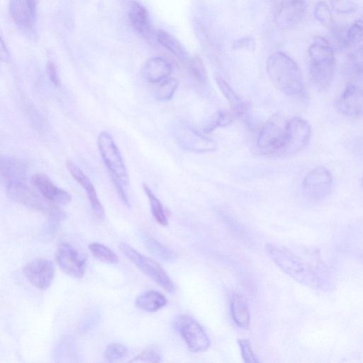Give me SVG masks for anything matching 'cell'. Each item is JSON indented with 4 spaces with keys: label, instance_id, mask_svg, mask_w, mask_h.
<instances>
[{
    "label": "cell",
    "instance_id": "cell-1",
    "mask_svg": "<svg viewBox=\"0 0 363 363\" xmlns=\"http://www.w3.org/2000/svg\"><path fill=\"white\" fill-rule=\"evenodd\" d=\"M265 249L277 267L299 284L320 291L333 289V279L325 269L305 260L285 247L268 243Z\"/></svg>",
    "mask_w": 363,
    "mask_h": 363
},
{
    "label": "cell",
    "instance_id": "cell-2",
    "mask_svg": "<svg viewBox=\"0 0 363 363\" xmlns=\"http://www.w3.org/2000/svg\"><path fill=\"white\" fill-rule=\"evenodd\" d=\"M309 57V77L311 83L319 91L327 90L333 79L335 57L329 41L316 36L308 50Z\"/></svg>",
    "mask_w": 363,
    "mask_h": 363
},
{
    "label": "cell",
    "instance_id": "cell-3",
    "mask_svg": "<svg viewBox=\"0 0 363 363\" xmlns=\"http://www.w3.org/2000/svg\"><path fill=\"white\" fill-rule=\"evenodd\" d=\"M267 71L274 86L282 93L294 96L303 91L301 72L296 62L286 54H271L267 61Z\"/></svg>",
    "mask_w": 363,
    "mask_h": 363
},
{
    "label": "cell",
    "instance_id": "cell-4",
    "mask_svg": "<svg viewBox=\"0 0 363 363\" xmlns=\"http://www.w3.org/2000/svg\"><path fill=\"white\" fill-rule=\"evenodd\" d=\"M97 146L104 163L112 181L126 186L129 176L121 152L112 135L107 131L101 132L97 138Z\"/></svg>",
    "mask_w": 363,
    "mask_h": 363
},
{
    "label": "cell",
    "instance_id": "cell-5",
    "mask_svg": "<svg viewBox=\"0 0 363 363\" xmlns=\"http://www.w3.org/2000/svg\"><path fill=\"white\" fill-rule=\"evenodd\" d=\"M123 254L140 270L168 292L174 291V285L164 269L154 259L147 257L126 242H121Z\"/></svg>",
    "mask_w": 363,
    "mask_h": 363
},
{
    "label": "cell",
    "instance_id": "cell-6",
    "mask_svg": "<svg viewBox=\"0 0 363 363\" xmlns=\"http://www.w3.org/2000/svg\"><path fill=\"white\" fill-rule=\"evenodd\" d=\"M287 121L279 113L271 116L258 135L257 147L264 155H279L284 145Z\"/></svg>",
    "mask_w": 363,
    "mask_h": 363
},
{
    "label": "cell",
    "instance_id": "cell-7",
    "mask_svg": "<svg viewBox=\"0 0 363 363\" xmlns=\"http://www.w3.org/2000/svg\"><path fill=\"white\" fill-rule=\"evenodd\" d=\"M174 326L184 340L189 350L194 352L206 351L211 345L210 339L201 325L187 314L179 315Z\"/></svg>",
    "mask_w": 363,
    "mask_h": 363
},
{
    "label": "cell",
    "instance_id": "cell-8",
    "mask_svg": "<svg viewBox=\"0 0 363 363\" xmlns=\"http://www.w3.org/2000/svg\"><path fill=\"white\" fill-rule=\"evenodd\" d=\"M172 130L177 143L185 150L194 152H208L217 149L216 143L213 140L199 133L186 122H176Z\"/></svg>",
    "mask_w": 363,
    "mask_h": 363
},
{
    "label": "cell",
    "instance_id": "cell-9",
    "mask_svg": "<svg viewBox=\"0 0 363 363\" xmlns=\"http://www.w3.org/2000/svg\"><path fill=\"white\" fill-rule=\"evenodd\" d=\"M311 137V128L307 121L294 117L287 121L283 147L279 156L291 155L304 149Z\"/></svg>",
    "mask_w": 363,
    "mask_h": 363
},
{
    "label": "cell",
    "instance_id": "cell-10",
    "mask_svg": "<svg viewBox=\"0 0 363 363\" xmlns=\"http://www.w3.org/2000/svg\"><path fill=\"white\" fill-rule=\"evenodd\" d=\"M333 186V177L325 167H316L309 171L303 180V190L311 201L318 202L326 199Z\"/></svg>",
    "mask_w": 363,
    "mask_h": 363
},
{
    "label": "cell",
    "instance_id": "cell-11",
    "mask_svg": "<svg viewBox=\"0 0 363 363\" xmlns=\"http://www.w3.org/2000/svg\"><path fill=\"white\" fill-rule=\"evenodd\" d=\"M55 258L59 267L65 274L76 279L83 277L87 266V258L72 244L67 242L60 243Z\"/></svg>",
    "mask_w": 363,
    "mask_h": 363
},
{
    "label": "cell",
    "instance_id": "cell-12",
    "mask_svg": "<svg viewBox=\"0 0 363 363\" xmlns=\"http://www.w3.org/2000/svg\"><path fill=\"white\" fill-rule=\"evenodd\" d=\"M23 272L30 284L38 289L45 290L52 283L55 267L48 259L37 258L28 262L24 266Z\"/></svg>",
    "mask_w": 363,
    "mask_h": 363
},
{
    "label": "cell",
    "instance_id": "cell-13",
    "mask_svg": "<svg viewBox=\"0 0 363 363\" xmlns=\"http://www.w3.org/2000/svg\"><path fill=\"white\" fill-rule=\"evenodd\" d=\"M336 108L348 117L362 116L363 89L354 83H349L337 99Z\"/></svg>",
    "mask_w": 363,
    "mask_h": 363
},
{
    "label": "cell",
    "instance_id": "cell-14",
    "mask_svg": "<svg viewBox=\"0 0 363 363\" xmlns=\"http://www.w3.org/2000/svg\"><path fill=\"white\" fill-rule=\"evenodd\" d=\"M306 11V0H287L277 9L274 22L281 29L292 28L302 21Z\"/></svg>",
    "mask_w": 363,
    "mask_h": 363
},
{
    "label": "cell",
    "instance_id": "cell-15",
    "mask_svg": "<svg viewBox=\"0 0 363 363\" xmlns=\"http://www.w3.org/2000/svg\"><path fill=\"white\" fill-rule=\"evenodd\" d=\"M0 174L5 189L26 183V167L22 161L7 155L0 159Z\"/></svg>",
    "mask_w": 363,
    "mask_h": 363
},
{
    "label": "cell",
    "instance_id": "cell-16",
    "mask_svg": "<svg viewBox=\"0 0 363 363\" xmlns=\"http://www.w3.org/2000/svg\"><path fill=\"white\" fill-rule=\"evenodd\" d=\"M66 167L74 179L86 191L91 211L94 216L99 220L105 217V211L100 202L96 189L86 174L71 160H67Z\"/></svg>",
    "mask_w": 363,
    "mask_h": 363
},
{
    "label": "cell",
    "instance_id": "cell-17",
    "mask_svg": "<svg viewBox=\"0 0 363 363\" xmlns=\"http://www.w3.org/2000/svg\"><path fill=\"white\" fill-rule=\"evenodd\" d=\"M31 182L48 201L65 205L69 203L72 200V196L69 192L57 186L45 174H35L33 175Z\"/></svg>",
    "mask_w": 363,
    "mask_h": 363
},
{
    "label": "cell",
    "instance_id": "cell-18",
    "mask_svg": "<svg viewBox=\"0 0 363 363\" xmlns=\"http://www.w3.org/2000/svg\"><path fill=\"white\" fill-rule=\"evenodd\" d=\"M172 70V65L167 59L153 57L144 63L141 69V74L147 82L156 84L167 79Z\"/></svg>",
    "mask_w": 363,
    "mask_h": 363
},
{
    "label": "cell",
    "instance_id": "cell-19",
    "mask_svg": "<svg viewBox=\"0 0 363 363\" xmlns=\"http://www.w3.org/2000/svg\"><path fill=\"white\" fill-rule=\"evenodd\" d=\"M215 80L233 112L238 117H244L247 111V107L245 102L221 76L216 75Z\"/></svg>",
    "mask_w": 363,
    "mask_h": 363
},
{
    "label": "cell",
    "instance_id": "cell-20",
    "mask_svg": "<svg viewBox=\"0 0 363 363\" xmlns=\"http://www.w3.org/2000/svg\"><path fill=\"white\" fill-rule=\"evenodd\" d=\"M128 17L135 30L144 36L150 35L151 28L149 15L141 4L133 1L129 6Z\"/></svg>",
    "mask_w": 363,
    "mask_h": 363
},
{
    "label": "cell",
    "instance_id": "cell-21",
    "mask_svg": "<svg viewBox=\"0 0 363 363\" xmlns=\"http://www.w3.org/2000/svg\"><path fill=\"white\" fill-rule=\"evenodd\" d=\"M230 312L234 322L240 328H247L250 325V312L244 297L233 294L230 297Z\"/></svg>",
    "mask_w": 363,
    "mask_h": 363
},
{
    "label": "cell",
    "instance_id": "cell-22",
    "mask_svg": "<svg viewBox=\"0 0 363 363\" xmlns=\"http://www.w3.org/2000/svg\"><path fill=\"white\" fill-rule=\"evenodd\" d=\"M140 238L147 250L155 257L166 263L177 260V255L149 235L140 233Z\"/></svg>",
    "mask_w": 363,
    "mask_h": 363
},
{
    "label": "cell",
    "instance_id": "cell-23",
    "mask_svg": "<svg viewBox=\"0 0 363 363\" xmlns=\"http://www.w3.org/2000/svg\"><path fill=\"white\" fill-rule=\"evenodd\" d=\"M167 303L166 297L155 290L146 291L135 299L137 307L147 312H155Z\"/></svg>",
    "mask_w": 363,
    "mask_h": 363
},
{
    "label": "cell",
    "instance_id": "cell-24",
    "mask_svg": "<svg viewBox=\"0 0 363 363\" xmlns=\"http://www.w3.org/2000/svg\"><path fill=\"white\" fill-rule=\"evenodd\" d=\"M156 38L162 46L181 60L186 61L189 59V54L184 46L171 34L159 30L156 33Z\"/></svg>",
    "mask_w": 363,
    "mask_h": 363
},
{
    "label": "cell",
    "instance_id": "cell-25",
    "mask_svg": "<svg viewBox=\"0 0 363 363\" xmlns=\"http://www.w3.org/2000/svg\"><path fill=\"white\" fill-rule=\"evenodd\" d=\"M9 9L11 16L18 27L28 29L33 21L30 13L22 0H10Z\"/></svg>",
    "mask_w": 363,
    "mask_h": 363
},
{
    "label": "cell",
    "instance_id": "cell-26",
    "mask_svg": "<svg viewBox=\"0 0 363 363\" xmlns=\"http://www.w3.org/2000/svg\"><path fill=\"white\" fill-rule=\"evenodd\" d=\"M143 189L149 199L153 217L160 225L166 226L168 224V221L162 203L147 184H143Z\"/></svg>",
    "mask_w": 363,
    "mask_h": 363
},
{
    "label": "cell",
    "instance_id": "cell-27",
    "mask_svg": "<svg viewBox=\"0 0 363 363\" xmlns=\"http://www.w3.org/2000/svg\"><path fill=\"white\" fill-rule=\"evenodd\" d=\"M91 253L99 260L114 264L118 262V255L108 247L99 242H91L88 245Z\"/></svg>",
    "mask_w": 363,
    "mask_h": 363
},
{
    "label": "cell",
    "instance_id": "cell-28",
    "mask_svg": "<svg viewBox=\"0 0 363 363\" xmlns=\"http://www.w3.org/2000/svg\"><path fill=\"white\" fill-rule=\"evenodd\" d=\"M187 69L191 76L199 83H205L207 73L202 60L198 56L189 57L186 60Z\"/></svg>",
    "mask_w": 363,
    "mask_h": 363
},
{
    "label": "cell",
    "instance_id": "cell-29",
    "mask_svg": "<svg viewBox=\"0 0 363 363\" xmlns=\"http://www.w3.org/2000/svg\"><path fill=\"white\" fill-rule=\"evenodd\" d=\"M233 121V116L230 113L220 111L212 116L206 123L203 127L205 133H210L219 127H225Z\"/></svg>",
    "mask_w": 363,
    "mask_h": 363
},
{
    "label": "cell",
    "instance_id": "cell-30",
    "mask_svg": "<svg viewBox=\"0 0 363 363\" xmlns=\"http://www.w3.org/2000/svg\"><path fill=\"white\" fill-rule=\"evenodd\" d=\"M179 85L177 79L170 77L161 82L155 91V96L160 101L170 100Z\"/></svg>",
    "mask_w": 363,
    "mask_h": 363
},
{
    "label": "cell",
    "instance_id": "cell-31",
    "mask_svg": "<svg viewBox=\"0 0 363 363\" xmlns=\"http://www.w3.org/2000/svg\"><path fill=\"white\" fill-rule=\"evenodd\" d=\"M346 43L347 46L363 43V15L347 28Z\"/></svg>",
    "mask_w": 363,
    "mask_h": 363
},
{
    "label": "cell",
    "instance_id": "cell-32",
    "mask_svg": "<svg viewBox=\"0 0 363 363\" xmlns=\"http://www.w3.org/2000/svg\"><path fill=\"white\" fill-rule=\"evenodd\" d=\"M315 18L325 27L332 28L334 26V21L328 5L323 1L317 3L314 9Z\"/></svg>",
    "mask_w": 363,
    "mask_h": 363
},
{
    "label": "cell",
    "instance_id": "cell-33",
    "mask_svg": "<svg viewBox=\"0 0 363 363\" xmlns=\"http://www.w3.org/2000/svg\"><path fill=\"white\" fill-rule=\"evenodd\" d=\"M330 3L333 10L340 14L354 13L360 6V0H330Z\"/></svg>",
    "mask_w": 363,
    "mask_h": 363
},
{
    "label": "cell",
    "instance_id": "cell-34",
    "mask_svg": "<svg viewBox=\"0 0 363 363\" xmlns=\"http://www.w3.org/2000/svg\"><path fill=\"white\" fill-rule=\"evenodd\" d=\"M128 354V349L121 343L113 342L108 345L104 351L105 359L110 362L122 359Z\"/></svg>",
    "mask_w": 363,
    "mask_h": 363
},
{
    "label": "cell",
    "instance_id": "cell-35",
    "mask_svg": "<svg viewBox=\"0 0 363 363\" xmlns=\"http://www.w3.org/2000/svg\"><path fill=\"white\" fill-rule=\"evenodd\" d=\"M160 350L154 346L149 347L136 355L130 362H159L161 361Z\"/></svg>",
    "mask_w": 363,
    "mask_h": 363
},
{
    "label": "cell",
    "instance_id": "cell-36",
    "mask_svg": "<svg viewBox=\"0 0 363 363\" xmlns=\"http://www.w3.org/2000/svg\"><path fill=\"white\" fill-rule=\"evenodd\" d=\"M241 354L245 362L258 363L259 360L255 354L250 342L247 339L238 340Z\"/></svg>",
    "mask_w": 363,
    "mask_h": 363
},
{
    "label": "cell",
    "instance_id": "cell-37",
    "mask_svg": "<svg viewBox=\"0 0 363 363\" xmlns=\"http://www.w3.org/2000/svg\"><path fill=\"white\" fill-rule=\"evenodd\" d=\"M349 62L355 72L363 74V45L357 48L350 54Z\"/></svg>",
    "mask_w": 363,
    "mask_h": 363
},
{
    "label": "cell",
    "instance_id": "cell-38",
    "mask_svg": "<svg viewBox=\"0 0 363 363\" xmlns=\"http://www.w3.org/2000/svg\"><path fill=\"white\" fill-rule=\"evenodd\" d=\"M255 46V39L251 36H246L235 40L232 45V48L235 50H247L253 51Z\"/></svg>",
    "mask_w": 363,
    "mask_h": 363
},
{
    "label": "cell",
    "instance_id": "cell-39",
    "mask_svg": "<svg viewBox=\"0 0 363 363\" xmlns=\"http://www.w3.org/2000/svg\"><path fill=\"white\" fill-rule=\"evenodd\" d=\"M48 74L50 82L52 84L58 87L60 85V81L57 68L55 64L52 62H49L47 66Z\"/></svg>",
    "mask_w": 363,
    "mask_h": 363
},
{
    "label": "cell",
    "instance_id": "cell-40",
    "mask_svg": "<svg viewBox=\"0 0 363 363\" xmlns=\"http://www.w3.org/2000/svg\"><path fill=\"white\" fill-rule=\"evenodd\" d=\"M33 20L35 18L38 0H23Z\"/></svg>",
    "mask_w": 363,
    "mask_h": 363
},
{
    "label": "cell",
    "instance_id": "cell-41",
    "mask_svg": "<svg viewBox=\"0 0 363 363\" xmlns=\"http://www.w3.org/2000/svg\"><path fill=\"white\" fill-rule=\"evenodd\" d=\"M360 257H361V260H362V262H363V252L361 254V256H360Z\"/></svg>",
    "mask_w": 363,
    "mask_h": 363
},
{
    "label": "cell",
    "instance_id": "cell-42",
    "mask_svg": "<svg viewBox=\"0 0 363 363\" xmlns=\"http://www.w3.org/2000/svg\"><path fill=\"white\" fill-rule=\"evenodd\" d=\"M267 1H271V0H267Z\"/></svg>",
    "mask_w": 363,
    "mask_h": 363
}]
</instances>
